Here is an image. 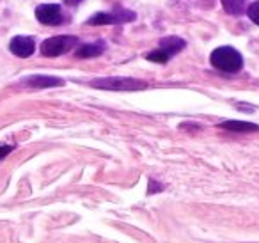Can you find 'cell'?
<instances>
[{
  "label": "cell",
  "instance_id": "6",
  "mask_svg": "<svg viewBox=\"0 0 259 243\" xmlns=\"http://www.w3.org/2000/svg\"><path fill=\"white\" fill-rule=\"evenodd\" d=\"M34 48H36V43H34L32 37H25V36H16L13 37V41L9 43V50L11 54H15L16 57L20 59H27L34 54Z\"/></svg>",
  "mask_w": 259,
  "mask_h": 243
},
{
  "label": "cell",
  "instance_id": "9",
  "mask_svg": "<svg viewBox=\"0 0 259 243\" xmlns=\"http://www.w3.org/2000/svg\"><path fill=\"white\" fill-rule=\"evenodd\" d=\"M160 48H162V50H165L167 54L172 57V55H176L180 50H183V48H185V41L180 39V37H176V36L163 37V39L160 41Z\"/></svg>",
  "mask_w": 259,
  "mask_h": 243
},
{
  "label": "cell",
  "instance_id": "12",
  "mask_svg": "<svg viewBox=\"0 0 259 243\" xmlns=\"http://www.w3.org/2000/svg\"><path fill=\"white\" fill-rule=\"evenodd\" d=\"M148 61H153V62H167L170 59V55L167 54L165 50H162V48H158V50H153V52H149L148 55Z\"/></svg>",
  "mask_w": 259,
  "mask_h": 243
},
{
  "label": "cell",
  "instance_id": "16",
  "mask_svg": "<svg viewBox=\"0 0 259 243\" xmlns=\"http://www.w3.org/2000/svg\"><path fill=\"white\" fill-rule=\"evenodd\" d=\"M64 2H66L68 6H76V4H80L82 0H64Z\"/></svg>",
  "mask_w": 259,
  "mask_h": 243
},
{
  "label": "cell",
  "instance_id": "15",
  "mask_svg": "<svg viewBox=\"0 0 259 243\" xmlns=\"http://www.w3.org/2000/svg\"><path fill=\"white\" fill-rule=\"evenodd\" d=\"M11 151H13V146H0V160H4Z\"/></svg>",
  "mask_w": 259,
  "mask_h": 243
},
{
  "label": "cell",
  "instance_id": "4",
  "mask_svg": "<svg viewBox=\"0 0 259 243\" xmlns=\"http://www.w3.org/2000/svg\"><path fill=\"white\" fill-rule=\"evenodd\" d=\"M135 18H137V15L134 11L121 9V11H112V13H98V15L91 16L87 20V25H114V23L134 22Z\"/></svg>",
  "mask_w": 259,
  "mask_h": 243
},
{
  "label": "cell",
  "instance_id": "5",
  "mask_svg": "<svg viewBox=\"0 0 259 243\" xmlns=\"http://www.w3.org/2000/svg\"><path fill=\"white\" fill-rule=\"evenodd\" d=\"M36 18L43 25H59L62 22L61 6L57 4H45L36 9Z\"/></svg>",
  "mask_w": 259,
  "mask_h": 243
},
{
  "label": "cell",
  "instance_id": "1",
  "mask_svg": "<svg viewBox=\"0 0 259 243\" xmlns=\"http://www.w3.org/2000/svg\"><path fill=\"white\" fill-rule=\"evenodd\" d=\"M209 62L213 68L226 73H236L243 66V59H241L240 52L234 50L233 47H220L213 50L209 55Z\"/></svg>",
  "mask_w": 259,
  "mask_h": 243
},
{
  "label": "cell",
  "instance_id": "3",
  "mask_svg": "<svg viewBox=\"0 0 259 243\" xmlns=\"http://www.w3.org/2000/svg\"><path fill=\"white\" fill-rule=\"evenodd\" d=\"M78 37L75 36H55L48 37L41 43V54L45 57H59V55H64L66 52H69L76 45Z\"/></svg>",
  "mask_w": 259,
  "mask_h": 243
},
{
  "label": "cell",
  "instance_id": "2",
  "mask_svg": "<svg viewBox=\"0 0 259 243\" xmlns=\"http://www.w3.org/2000/svg\"><path fill=\"white\" fill-rule=\"evenodd\" d=\"M91 87L94 89H105V91H141L146 89L148 84L137 78H126V76H108V78H98L91 82Z\"/></svg>",
  "mask_w": 259,
  "mask_h": 243
},
{
  "label": "cell",
  "instance_id": "11",
  "mask_svg": "<svg viewBox=\"0 0 259 243\" xmlns=\"http://www.w3.org/2000/svg\"><path fill=\"white\" fill-rule=\"evenodd\" d=\"M222 4L229 15H241L245 11L243 0H222Z\"/></svg>",
  "mask_w": 259,
  "mask_h": 243
},
{
  "label": "cell",
  "instance_id": "10",
  "mask_svg": "<svg viewBox=\"0 0 259 243\" xmlns=\"http://www.w3.org/2000/svg\"><path fill=\"white\" fill-rule=\"evenodd\" d=\"M220 128L231 130V132L247 133V132H257L259 126L257 125H252V123H245V121H224L222 125H220Z\"/></svg>",
  "mask_w": 259,
  "mask_h": 243
},
{
  "label": "cell",
  "instance_id": "8",
  "mask_svg": "<svg viewBox=\"0 0 259 243\" xmlns=\"http://www.w3.org/2000/svg\"><path fill=\"white\" fill-rule=\"evenodd\" d=\"M105 43L103 41H96V43L91 45H82V47L76 50V57L78 59H91V57H98L105 52Z\"/></svg>",
  "mask_w": 259,
  "mask_h": 243
},
{
  "label": "cell",
  "instance_id": "7",
  "mask_svg": "<svg viewBox=\"0 0 259 243\" xmlns=\"http://www.w3.org/2000/svg\"><path fill=\"white\" fill-rule=\"evenodd\" d=\"M27 87H34V89H47V87H61L64 86V80L57 78V76H48V75H32L27 76L23 80Z\"/></svg>",
  "mask_w": 259,
  "mask_h": 243
},
{
  "label": "cell",
  "instance_id": "14",
  "mask_svg": "<svg viewBox=\"0 0 259 243\" xmlns=\"http://www.w3.org/2000/svg\"><path fill=\"white\" fill-rule=\"evenodd\" d=\"M163 190V185H158V183L155 181V179H149V188H148V193L151 195V193H158Z\"/></svg>",
  "mask_w": 259,
  "mask_h": 243
},
{
  "label": "cell",
  "instance_id": "13",
  "mask_svg": "<svg viewBox=\"0 0 259 243\" xmlns=\"http://www.w3.org/2000/svg\"><path fill=\"white\" fill-rule=\"evenodd\" d=\"M247 15H248V18L255 23V25H259V0H255V2H252V4L248 6Z\"/></svg>",
  "mask_w": 259,
  "mask_h": 243
}]
</instances>
